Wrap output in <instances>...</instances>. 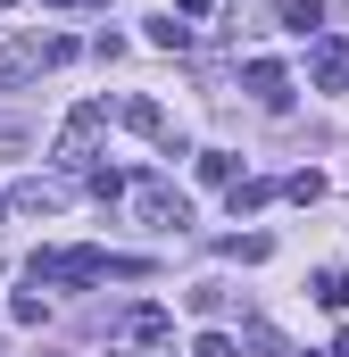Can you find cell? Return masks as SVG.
<instances>
[{
    "instance_id": "obj_1",
    "label": "cell",
    "mask_w": 349,
    "mask_h": 357,
    "mask_svg": "<svg viewBox=\"0 0 349 357\" xmlns=\"http://www.w3.org/2000/svg\"><path fill=\"white\" fill-rule=\"evenodd\" d=\"M125 216H133L142 233H183V225H191V199H183L167 175H125Z\"/></svg>"
},
{
    "instance_id": "obj_2",
    "label": "cell",
    "mask_w": 349,
    "mask_h": 357,
    "mask_svg": "<svg viewBox=\"0 0 349 357\" xmlns=\"http://www.w3.org/2000/svg\"><path fill=\"white\" fill-rule=\"evenodd\" d=\"M75 59V42L67 33H34V42H0V91L25 84V75H42V67H67Z\"/></svg>"
},
{
    "instance_id": "obj_3",
    "label": "cell",
    "mask_w": 349,
    "mask_h": 357,
    "mask_svg": "<svg viewBox=\"0 0 349 357\" xmlns=\"http://www.w3.org/2000/svg\"><path fill=\"white\" fill-rule=\"evenodd\" d=\"M34 282H67V291H84V282H108V250H34Z\"/></svg>"
},
{
    "instance_id": "obj_4",
    "label": "cell",
    "mask_w": 349,
    "mask_h": 357,
    "mask_svg": "<svg viewBox=\"0 0 349 357\" xmlns=\"http://www.w3.org/2000/svg\"><path fill=\"white\" fill-rule=\"evenodd\" d=\"M100 133H108V100H84V108L67 116V133H59V167H67V175H84V167H91Z\"/></svg>"
},
{
    "instance_id": "obj_5",
    "label": "cell",
    "mask_w": 349,
    "mask_h": 357,
    "mask_svg": "<svg viewBox=\"0 0 349 357\" xmlns=\"http://www.w3.org/2000/svg\"><path fill=\"white\" fill-rule=\"evenodd\" d=\"M117 125H125V133H142V142H167L174 158H183V133L167 125V108H158V100H117Z\"/></svg>"
},
{
    "instance_id": "obj_6",
    "label": "cell",
    "mask_w": 349,
    "mask_h": 357,
    "mask_svg": "<svg viewBox=\"0 0 349 357\" xmlns=\"http://www.w3.org/2000/svg\"><path fill=\"white\" fill-rule=\"evenodd\" d=\"M308 75H316V91H349V50L333 42V33L308 42Z\"/></svg>"
},
{
    "instance_id": "obj_7",
    "label": "cell",
    "mask_w": 349,
    "mask_h": 357,
    "mask_svg": "<svg viewBox=\"0 0 349 357\" xmlns=\"http://www.w3.org/2000/svg\"><path fill=\"white\" fill-rule=\"evenodd\" d=\"M242 91H250L258 108H291V75H283L274 59H250V67H242Z\"/></svg>"
},
{
    "instance_id": "obj_8",
    "label": "cell",
    "mask_w": 349,
    "mask_h": 357,
    "mask_svg": "<svg viewBox=\"0 0 349 357\" xmlns=\"http://www.w3.org/2000/svg\"><path fill=\"white\" fill-rule=\"evenodd\" d=\"M167 333H174L167 307H125V316H117V341H125V349H150V341H167Z\"/></svg>"
},
{
    "instance_id": "obj_9",
    "label": "cell",
    "mask_w": 349,
    "mask_h": 357,
    "mask_svg": "<svg viewBox=\"0 0 349 357\" xmlns=\"http://www.w3.org/2000/svg\"><path fill=\"white\" fill-rule=\"evenodd\" d=\"M8 208H25V216H59V208H67V183H50V175H25Z\"/></svg>"
},
{
    "instance_id": "obj_10",
    "label": "cell",
    "mask_w": 349,
    "mask_h": 357,
    "mask_svg": "<svg viewBox=\"0 0 349 357\" xmlns=\"http://www.w3.org/2000/svg\"><path fill=\"white\" fill-rule=\"evenodd\" d=\"M274 25L299 33V42H316L325 33V0H274Z\"/></svg>"
},
{
    "instance_id": "obj_11",
    "label": "cell",
    "mask_w": 349,
    "mask_h": 357,
    "mask_svg": "<svg viewBox=\"0 0 349 357\" xmlns=\"http://www.w3.org/2000/svg\"><path fill=\"white\" fill-rule=\"evenodd\" d=\"M266 199H274V183H258V175H233V183H225V208H233V216H258Z\"/></svg>"
},
{
    "instance_id": "obj_12",
    "label": "cell",
    "mask_w": 349,
    "mask_h": 357,
    "mask_svg": "<svg viewBox=\"0 0 349 357\" xmlns=\"http://www.w3.org/2000/svg\"><path fill=\"white\" fill-rule=\"evenodd\" d=\"M233 357H283V333H274V324H258V316H250V324L233 333Z\"/></svg>"
},
{
    "instance_id": "obj_13",
    "label": "cell",
    "mask_w": 349,
    "mask_h": 357,
    "mask_svg": "<svg viewBox=\"0 0 349 357\" xmlns=\"http://www.w3.org/2000/svg\"><path fill=\"white\" fill-rule=\"evenodd\" d=\"M274 191H283V199H299V208H316V199H325V175H316V167H299V175H283Z\"/></svg>"
},
{
    "instance_id": "obj_14",
    "label": "cell",
    "mask_w": 349,
    "mask_h": 357,
    "mask_svg": "<svg viewBox=\"0 0 349 357\" xmlns=\"http://www.w3.org/2000/svg\"><path fill=\"white\" fill-rule=\"evenodd\" d=\"M84 183H91V199H100V208H117V199H125V175H117V167H84Z\"/></svg>"
},
{
    "instance_id": "obj_15",
    "label": "cell",
    "mask_w": 349,
    "mask_h": 357,
    "mask_svg": "<svg viewBox=\"0 0 349 357\" xmlns=\"http://www.w3.org/2000/svg\"><path fill=\"white\" fill-rule=\"evenodd\" d=\"M316 299L341 316V307H349V266H325V274H316Z\"/></svg>"
},
{
    "instance_id": "obj_16",
    "label": "cell",
    "mask_w": 349,
    "mask_h": 357,
    "mask_svg": "<svg viewBox=\"0 0 349 357\" xmlns=\"http://www.w3.org/2000/svg\"><path fill=\"white\" fill-rule=\"evenodd\" d=\"M183 307H191V316H225V282H191Z\"/></svg>"
},
{
    "instance_id": "obj_17",
    "label": "cell",
    "mask_w": 349,
    "mask_h": 357,
    "mask_svg": "<svg viewBox=\"0 0 349 357\" xmlns=\"http://www.w3.org/2000/svg\"><path fill=\"white\" fill-rule=\"evenodd\" d=\"M150 42H158V50H191V25H183V17H150Z\"/></svg>"
},
{
    "instance_id": "obj_18",
    "label": "cell",
    "mask_w": 349,
    "mask_h": 357,
    "mask_svg": "<svg viewBox=\"0 0 349 357\" xmlns=\"http://www.w3.org/2000/svg\"><path fill=\"white\" fill-rule=\"evenodd\" d=\"M233 175H242V167H233V150H200V183H216V191H225Z\"/></svg>"
},
{
    "instance_id": "obj_19",
    "label": "cell",
    "mask_w": 349,
    "mask_h": 357,
    "mask_svg": "<svg viewBox=\"0 0 349 357\" xmlns=\"http://www.w3.org/2000/svg\"><path fill=\"white\" fill-rule=\"evenodd\" d=\"M266 250H274V241H266V233H233V241H225V258H242V266H258Z\"/></svg>"
},
{
    "instance_id": "obj_20",
    "label": "cell",
    "mask_w": 349,
    "mask_h": 357,
    "mask_svg": "<svg viewBox=\"0 0 349 357\" xmlns=\"http://www.w3.org/2000/svg\"><path fill=\"white\" fill-rule=\"evenodd\" d=\"M8 324H42V291H17L8 299Z\"/></svg>"
},
{
    "instance_id": "obj_21",
    "label": "cell",
    "mask_w": 349,
    "mask_h": 357,
    "mask_svg": "<svg viewBox=\"0 0 349 357\" xmlns=\"http://www.w3.org/2000/svg\"><path fill=\"white\" fill-rule=\"evenodd\" d=\"M191 357H233V333H200V341H191Z\"/></svg>"
},
{
    "instance_id": "obj_22",
    "label": "cell",
    "mask_w": 349,
    "mask_h": 357,
    "mask_svg": "<svg viewBox=\"0 0 349 357\" xmlns=\"http://www.w3.org/2000/svg\"><path fill=\"white\" fill-rule=\"evenodd\" d=\"M174 8H183V25H191V17H208V8H216V0H174Z\"/></svg>"
},
{
    "instance_id": "obj_23",
    "label": "cell",
    "mask_w": 349,
    "mask_h": 357,
    "mask_svg": "<svg viewBox=\"0 0 349 357\" xmlns=\"http://www.w3.org/2000/svg\"><path fill=\"white\" fill-rule=\"evenodd\" d=\"M50 8H91V0H50Z\"/></svg>"
},
{
    "instance_id": "obj_24",
    "label": "cell",
    "mask_w": 349,
    "mask_h": 357,
    "mask_svg": "<svg viewBox=\"0 0 349 357\" xmlns=\"http://www.w3.org/2000/svg\"><path fill=\"white\" fill-rule=\"evenodd\" d=\"M299 357H325V349H299Z\"/></svg>"
},
{
    "instance_id": "obj_25",
    "label": "cell",
    "mask_w": 349,
    "mask_h": 357,
    "mask_svg": "<svg viewBox=\"0 0 349 357\" xmlns=\"http://www.w3.org/2000/svg\"><path fill=\"white\" fill-rule=\"evenodd\" d=\"M0 216H8V199H0Z\"/></svg>"
},
{
    "instance_id": "obj_26",
    "label": "cell",
    "mask_w": 349,
    "mask_h": 357,
    "mask_svg": "<svg viewBox=\"0 0 349 357\" xmlns=\"http://www.w3.org/2000/svg\"><path fill=\"white\" fill-rule=\"evenodd\" d=\"M0 8H8V0H0Z\"/></svg>"
}]
</instances>
